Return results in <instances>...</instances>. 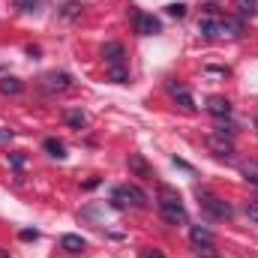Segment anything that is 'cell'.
<instances>
[{"label":"cell","instance_id":"cell-10","mask_svg":"<svg viewBox=\"0 0 258 258\" xmlns=\"http://www.w3.org/2000/svg\"><path fill=\"white\" fill-rule=\"evenodd\" d=\"M222 36H228V39L243 36V21L234 18V15H219V39Z\"/></svg>","mask_w":258,"mask_h":258},{"label":"cell","instance_id":"cell-23","mask_svg":"<svg viewBox=\"0 0 258 258\" xmlns=\"http://www.w3.org/2000/svg\"><path fill=\"white\" fill-rule=\"evenodd\" d=\"M186 9H189L186 3H168V6H165V12H168L171 18H183V15H186Z\"/></svg>","mask_w":258,"mask_h":258},{"label":"cell","instance_id":"cell-4","mask_svg":"<svg viewBox=\"0 0 258 258\" xmlns=\"http://www.w3.org/2000/svg\"><path fill=\"white\" fill-rule=\"evenodd\" d=\"M72 87V75L63 72V69H54V72H45L42 78H39V90L42 93H63Z\"/></svg>","mask_w":258,"mask_h":258},{"label":"cell","instance_id":"cell-13","mask_svg":"<svg viewBox=\"0 0 258 258\" xmlns=\"http://www.w3.org/2000/svg\"><path fill=\"white\" fill-rule=\"evenodd\" d=\"M102 57H105V63L111 66V63H123V45L120 42H105L102 45Z\"/></svg>","mask_w":258,"mask_h":258},{"label":"cell","instance_id":"cell-2","mask_svg":"<svg viewBox=\"0 0 258 258\" xmlns=\"http://www.w3.org/2000/svg\"><path fill=\"white\" fill-rule=\"evenodd\" d=\"M198 192V204H201V210L210 216V219H231L234 216V210H231V204L228 201H222L219 195H213V192H207V189H195Z\"/></svg>","mask_w":258,"mask_h":258},{"label":"cell","instance_id":"cell-7","mask_svg":"<svg viewBox=\"0 0 258 258\" xmlns=\"http://www.w3.org/2000/svg\"><path fill=\"white\" fill-rule=\"evenodd\" d=\"M204 144H207V150H210L213 156H219V159H231V156H234V144H231V138H225V135L210 132V135L204 138Z\"/></svg>","mask_w":258,"mask_h":258},{"label":"cell","instance_id":"cell-29","mask_svg":"<svg viewBox=\"0 0 258 258\" xmlns=\"http://www.w3.org/2000/svg\"><path fill=\"white\" fill-rule=\"evenodd\" d=\"M141 258H165V255H162L159 249H144V252H141Z\"/></svg>","mask_w":258,"mask_h":258},{"label":"cell","instance_id":"cell-15","mask_svg":"<svg viewBox=\"0 0 258 258\" xmlns=\"http://www.w3.org/2000/svg\"><path fill=\"white\" fill-rule=\"evenodd\" d=\"M60 246H63L66 252H72V255H78V252H84V237H78V234H63L60 237Z\"/></svg>","mask_w":258,"mask_h":258},{"label":"cell","instance_id":"cell-16","mask_svg":"<svg viewBox=\"0 0 258 258\" xmlns=\"http://www.w3.org/2000/svg\"><path fill=\"white\" fill-rule=\"evenodd\" d=\"M240 174H243L246 183L258 186V159H246V162H240Z\"/></svg>","mask_w":258,"mask_h":258},{"label":"cell","instance_id":"cell-26","mask_svg":"<svg viewBox=\"0 0 258 258\" xmlns=\"http://www.w3.org/2000/svg\"><path fill=\"white\" fill-rule=\"evenodd\" d=\"M243 210H246V216L258 225V201H246V207H243Z\"/></svg>","mask_w":258,"mask_h":258},{"label":"cell","instance_id":"cell-11","mask_svg":"<svg viewBox=\"0 0 258 258\" xmlns=\"http://www.w3.org/2000/svg\"><path fill=\"white\" fill-rule=\"evenodd\" d=\"M207 111H210L213 117H231V102H228L225 96H210V99H207Z\"/></svg>","mask_w":258,"mask_h":258},{"label":"cell","instance_id":"cell-5","mask_svg":"<svg viewBox=\"0 0 258 258\" xmlns=\"http://www.w3.org/2000/svg\"><path fill=\"white\" fill-rule=\"evenodd\" d=\"M129 15H132V21H135V30H138L141 36H156V33H162V24H159V18H153L150 12H141V9L129 6Z\"/></svg>","mask_w":258,"mask_h":258},{"label":"cell","instance_id":"cell-1","mask_svg":"<svg viewBox=\"0 0 258 258\" xmlns=\"http://www.w3.org/2000/svg\"><path fill=\"white\" fill-rule=\"evenodd\" d=\"M159 213H162V219L168 222V225H186V207H183V201H180V195L171 192L168 186H162L159 189Z\"/></svg>","mask_w":258,"mask_h":258},{"label":"cell","instance_id":"cell-31","mask_svg":"<svg viewBox=\"0 0 258 258\" xmlns=\"http://www.w3.org/2000/svg\"><path fill=\"white\" fill-rule=\"evenodd\" d=\"M93 186H99V177H90V180L84 183V189H93Z\"/></svg>","mask_w":258,"mask_h":258},{"label":"cell","instance_id":"cell-17","mask_svg":"<svg viewBox=\"0 0 258 258\" xmlns=\"http://www.w3.org/2000/svg\"><path fill=\"white\" fill-rule=\"evenodd\" d=\"M42 147H45L48 156H54V159H66V144L63 141H57V138H45Z\"/></svg>","mask_w":258,"mask_h":258},{"label":"cell","instance_id":"cell-28","mask_svg":"<svg viewBox=\"0 0 258 258\" xmlns=\"http://www.w3.org/2000/svg\"><path fill=\"white\" fill-rule=\"evenodd\" d=\"M18 9L21 12H33L36 9V0H18Z\"/></svg>","mask_w":258,"mask_h":258},{"label":"cell","instance_id":"cell-27","mask_svg":"<svg viewBox=\"0 0 258 258\" xmlns=\"http://www.w3.org/2000/svg\"><path fill=\"white\" fill-rule=\"evenodd\" d=\"M18 237H21V240H36V237H39V231H36V228H24Z\"/></svg>","mask_w":258,"mask_h":258},{"label":"cell","instance_id":"cell-14","mask_svg":"<svg viewBox=\"0 0 258 258\" xmlns=\"http://www.w3.org/2000/svg\"><path fill=\"white\" fill-rule=\"evenodd\" d=\"M189 237H192L195 246H204V243H216L213 231H210V228H204V225H192V228H189Z\"/></svg>","mask_w":258,"mask_h":258},{"label":"cell","instance_id":"cell-24","mask_svg":"<svg viewBox=\"0 0 258 258\" xmlns=\"http://www.w3.org/2000/svg\"><path fill=\"white\" fill-rule=\"evenodd\" d=\"M6 159H9V165H12V168H24V162H27V156H24V153H18V150H15V153H9Z\"/></svg>","mask_w":258,"mask_h":258},{"label":"cell","instance_id":"cell-21","mask_svg":"<svg viewBox=\"0 0 258 258\" xmlns=\"http://www.w3.org/2000/svg\"><path fill=\"white\" fill-rule=\"evenodd\" d=\"M213 132H216V135H225V138H231V135H234V123H228V117H219V123L213 126Z\"/></svg>","mask_w":258,"mask_h":258},{"label":"cell","instance_id":"cell-33","mask_svg":"<svg viewBox=\"0 0 258 258\" xmlns=\"http://www.w3.org/2000/svg\"><path fill=\"white\" fill-rule=\"evenodd\" d=\"M255 126H258V117H255Z\"/></svg>","mask_w":258,"mask_h":258},{"label":"cell","instance_id":"cell-22","mask_svg":"<svg viewBox=\"0 0 258 258\" xmlns=\"http://www.w3.org/2000/svg\"><path fill=\"white\" fill-rule=\"evenodd\" d=\"M60 15H63V18H75V15H81V3H78V0H69V3H63Z\"/></svg>","mask_w":258,"mask_h":258},{"label":"cell","instance_id":"cell-3","mask_svg":"<svg viewBox=\"0 0 258 258\" xmlns=\"http://www.w3.org/2000/svg\"><path fill=\"white\" fill-rule=\"evenodd\" d=\"M111 204L114 207H144L147 204V195L141 192L138 186L123 183V186H114L111 189Z\"/></svg>","mask_w":258,"mask_h":258},{"label":"cell","instance_id":"cell-9","mask_svg":"<svg viewBox=\"0 0 258 258\" xmlns=\"http://www.w3.org/2000/svg\"><path fill=\"white\" fill-rule=\"evenodd\" d=\"M198 33L207 39H219V12H204L198 18Z\"/></svg>","mask_w":258,"mask_h":258},{"label":"cell","instance_id":"cell-18","mask_svg":"<svg viewBox=\"0 0 258 258\" xmlns=\"http://www.w3.org/2000/svg\"><path fill=\"white\" fill-rule=\"evenodd\" d=\"M108 81L126 84V81H129V69H126L123 63H111V66H108Z\"/></svg>","mask_w":258,"mask_h":258},{"label":"cell","instance_id":"cell-32","mask_svg":"<svg viewBox=\"0 0 258 258\" xmlns=\"http://www.w3.org/2000/svg\"><path fill=\"white\" fill-rule=\"evenodd\" d=\"M0 258H9V252H6V249H0Z\"/></svg>","mask_w":258,"mask_h":258},{"label":"cell","instance_id":"cell-30","mask_svg":"<svg viewBox=\"0 0 258 258\" xmlns=\"http://www.w3.org/2000/svg\"><path fill=\"white\" fill-rule=\"evenodd\" d=\"M12 135H15V132H12V129H0V141H9V138H12Z\"/></svg>","mask_w":258,"mask_h":258},{"label":"cell","instance_id":"cell-19","mask_svg":"<svg viewBox=\"0 0 258 258\" xmlns=\"http://www.w3.org/2000/svg\"><path fill=\"white\" fill-rule=\"evenodd\" d=\"M63 117H66V123H69L72 129H84L87 126V117H84V111H78V108H69Z\"/></svg>","mask_w":258,"mask_h":258},{"label":"cell","instance_id":"cell-20","mask_svg":"<svg viewBox=\"0 0 258 258\" xmlns=\"http://www.w3.org/2000/svg\"><path fill=\"white\" fill-rule=\"evenodd\" d=\"M234 3H237V9H240V15H243V18L258 15V0H234Z\"/></svg>","mask_w":258,"mask_h":258},{"label":"cell","instance_id":"cell-25","mask_svg":"<svg viewBox=\"0 0 258 258\" xmlns=\"http://www.w3.org/2000/svg\"><path fill=\"white\" fill-rule=\"evenodd\" d=\"M198 258H219V252L213 243H204V246H198Z\"/></svg>","mask_w":258,"mask_h":258},{"label":"cell","instance_id":"cell-6","mask_svg":"<svg viewBox=\"0 0 258 258\" xmlns=\"http://www.w3.org/2000/svg\"><path fill=\"white\" fill-rule=\"evenodd\" d=\"M165 90L174 96V102H177L183 111H195V99H192V93H189V87H186L183 81H177V78H168V81H165Z\"/></svg>","mask_w":258,"mask_h":258},{"label":"cell","instance_id":"cell-12","mask_svg":"<svg viewBox=\"0 0 258 258\" xmlns=\"http://www.w3.org/2000/svg\"><path fill=\"white\" fill-rule=\"evenodd\" d=\"M24 90V81L21 78H15V75H3L0 78V93L3 96H18Z\"/></svg>","mask_w":258,"mask_h":258},{"label":"cell","instance_id":"cell-8","mask_svg":"<svg viewBox=\"0 0 258 258\" xmlns=\"http://www.w3.org/2000/svg\"><path fill=\"white\" fill-rule=\"evenodd\" d=\"M126 165H129V171H132L135 177H141V180H153V165H150L141 153H129Z\"/></svg>","mask_w":258,"mask_h":258}]
</instances>
